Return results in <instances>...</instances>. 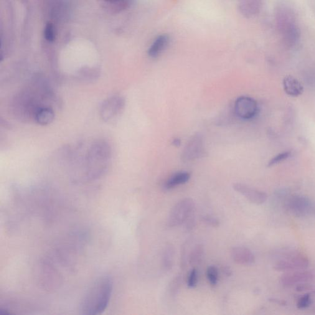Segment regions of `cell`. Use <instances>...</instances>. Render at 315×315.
<instances>
[{
	"mask_svg": "<svg viewBox=\"0 0 315 315\" xmlns=\"http://www.w3.org/2000/svg\"><path fill=\"white\" fill-rule=\"evenodd\" d=\"M233 261L240 265H250L255 262V256L250 250L245 247L233 248L231 252Z\"/></svg>",
	"mask_w": 315,
	"mask_h": 315,
	"instance_id": "11",
	"label": "cell"
},
{
	"mask_svg": "<svg viewBox=\"0 0 315 315\" xmlns=\"http://www.w3.org/2000/svg\"><path fill=\"white\" fill-rule=\"evenodd\" d=\"M296 289V291L298 292L308 291L313 290L314 287L312 284L307 283V282H306V283L297 284Z\"/></svg>",
	"mask_w": 315,
	"mask_h": 315,
	"instance_id": "27",
	"label": "cell"
},
{
	"mask_svg": "<svg viewBox=\"0 0 315 315\" xmlns=\"http://www.w3.org/2000/svg\"><path fill=\"white\" fill-rule=\"evenodd\" d=\"M110 157V150L106 145L100 143L95 145L90 150L88 155V166L93 168L103 169L105 166L106 162L109 161Z\"/></svg>",
	"mask_w": 315,
	"mask_h": 315,
	"instance_id": "8",
	"label": "cell"
},
{
	"mask_svg": "<svg viewBox=\"0 0 315 315\" xmlns=\"http://www.w3.org/2000/svg\"><path fill=\"white\" fill-rule=\"evenodd\" d=\"M233 189L240 193L244 197L247 198L251 203L256 205H262L265 203L267 199V195L263 192L253 189L247 185L239 184H233Z\"/></svg>",
	"mask_w": 315,
	"mask_h": 315,
	"instance_id": "9",
	"label": "cell"
},
{
	"mask_svg": "<svg viewBox=\"0 0 315 315\" xmlns=\"http://www.w3.org/2000/svg\"><path fill=\"white\" fill-rule=\"evenodd\" d=\"M261 0H243L239 4V10L244 16L251 17L258 13Z\"/></svg>",
	"mask_w": 315,
	"mask_h": 315,
	"instance_id": "14",
	"label": "cell"
},
{
	"mask_svg": "<svg viewBox=\"0 0 315 315\" xmlns=\"http://www.w3.org/2000/svg\"><path fill=\"white\" fill-rule=\"evenodd\" d=\"M198 282V271L196 268H193L188 277L187 285L189 288H194Z\"/></svg>",
	"mask_w": 315,
	"mask_h": 315,
	"instance_id": "24",
	"label": "cell"
},
{
	"mask_svg": "<svg viewBox=\"0 0 315 315\" xmlns=\"http://www.w3.org/2000/svg\"><path fill=\"white\" fill-rule=\"evenodd\" d=\"M234 110L236 116L244 119L255 117L258 113V104L255 99L248 96H241L236 101Z\"/></svg>",
	"mask_w": 315,
	"mask_h": 315,
	"instance_id": "7",
	"label": "cell"
},
{
	"mask_svg": "<svg viewBox=\"0 0 315 315\" xmlns=\"http://www.w3.org/2000/svg\"><path fill=\"white\" fill-rule=\"evenodd\" d=\"M109 8L116 11L125 9L130 4L131 0H101Z\"/></svg>",
	"mask_w": 315,
	"mask_h": 315,
	"instance_id": "19",
	"label": "cell"
},
{
	"mask_svg": "<svg viewBox=\"0 0 315 315\" xmlns=\"http://www.w3.org/2000/svg\"><path fill=\"white\" fill-rule=\"evenodd\" d=\"M125 106V101L123 97L114 96L106 99L101 106L100 115L104 121L112 123L120 116Z\"/></svg>",
	"mask_w": 315,
	"mask_h": 315,
	"instance_id": "5",
	"label": "cell"
},
{
	"mask_svg": "<svg viewBox=\"0 0 315 315\" xmlns=\"http://www.w3.org/2000/svg\"><path fill=\"white\" fill-rule=\"evenodd\" d=\"M290 152H283V153L279 154L278 156H275L273 159L270 160V161L268 163V166H274V165L278 164L279 162L284 161V160L286 159L289 156H290Z\"/></svg>",
	"mask_w": 315,
	"mask_h": 315,
	"instance_id": "25",
	"label": "cell"
},
{
	"mask_svg": "<svg viewBox=\"0 0 315 315\" xmlns=\"http://www.w3.org/2000/svg\"><path fill=\"white\" fill-rule=\"evenodd\" d=\"M312 303L311 294L310 293L305 294L299 299L297 302V306L299 309H306Z\"/></svg>",
	"mask_w": 315,
	"mask_h": 315,
	"instance_id": "21",
	"label": "cell"
},
{
	"mask_svg": "<svg viewBox=\"0 0 315 315\" xmlns=\"http://www.w3.org/2000/svg\"><path fill=\"white\" fill-rule=\"evenodd\" d=\"M202 220L205 224L212 227H217L220 224L219 221L216 218L210 216V215L203 216Z\"/></svg>",
	"mask_w": 315,
	"mask_h": 315,
	"instance_id": "26",
	"label": "cell"
},
{
	"mask_svg": "<svg viewBox=\"0 0 315 315\" xmlns=\"http://www.w3.org/2000/svg\"><path fill=\"white\" fill-rule=\"evenodd\" d=\"M205 249L202 245H198L193 249L189 256V263L193 266H197L202 262L204 256Z\"/></svg>",
	"mask_w": 315,
	"mask_h": 315,
	"instance_id": "18",
	"label": "cell"
},
{
	"mask_svg": "<svg viewBox=\"0 0 315 315\" xmlns=\"http://www.w3.org/2000/svg\"><path fill=\"white\" fill-rule=\"evenodd\" d=\"M113 291L111 277L103 276L98 278L86 294L81 305V311L86 315L103 313L108 306Z\"/></svg>",
	"mask_w": 315,
	"mask_h": 315,
	"instance_id": "1",
	"label": "cell"
},
{
	"mask_svg": "<svg viewBox=\"0 0 315 315\" xmlns=\"http://www.w3.org/2000/svg\"><path fill=\"white\" fill-rule=\"evenodd\" d=\"M283 85L284 90L287 95L293 97H297L304 92L303 86L297 79L292 76H287L284 78Z\"/></svg>",
	"mask_w": 315,
	"mask_h": 315,
	"instance_id": "12",
	"label": "cell"
},
{
	"mask_svg": "<svg viewBox=\"0 0 315 315\" xmlns=\"http://www.w3.org/2000/svg\"><path fill=\"white\" fill-rule=\"evenodd\" d=\"M45 37L49 42H54L55 38L54 27L52 24H48L45 27Z\"/></svg>",
	"mask_w": 315,
	"mask_h": 315,
	"instance_id": "23",
	"label": "cell"
},
{
	"mask_svg": "<svg viewBox=\"0 0 315 315\" xmlns=\"http://www.w3.org/2000/svg\"><path fill=\"white\" fill-rule=\"evenodd\" d=\"M174 256V246L171 244H168L165 247L163 255H162V266H163L165 270L169 271L171 270L172 265H173Z\"/></svg>",
	"mask_w": 315,
	"mask_h": 315,
	"instance_id": "17",
	"label": "cell"
},
{
	"mask_svg": "<svg viewBox=\"0 0 315 315\" xmlns=\"http://www.w3.org/2000/svg\"><path fill=\"white\" fill-rule=\"evenodd\" d=\"M190 174L187 172H180L175 174L167 180L164 185L165 189L167 190L172 189L178 186V185L184 184L189 181Z\"/></svg>",
	"mask_w": 315,
	"mask_h": 315,
	"instance_id": "16",
	"label": "cell"
},
{
	"mask_svg": "<svg viewBox=\"0 0 315 315\" xmlns=\"http://www.w3.org/2000/svg\"><path fill=\"white\" fill-rule=\"evenodd\" d=\"M207 277L211 285H216L218 281V270L215 266H210L208 268Z\"/></svg>",
	"mask_w": 315,
	"mask_h": 315,
	"instance_id": "20",
	"label": "cell"
},
{
	"mask_svg": "<svg viewBox=\"0 0 315 315\" xmlns=\"http://www.w3.org/2000/svg\"><path fill=\"white\" fill-rule=\"evenodd\" d=\"M172 145L176 147H179L180 144H181V142H180V140L179 139H174L173 141H172Z\"/></svg>",
	"mask_w": 315,
	"mask_h": 315,
	"instance_id": "30",
	"label": "cell"
},
{
	"mask_svg": "<svg viewBox=\"0 0 315 315\" xmlns=\"http://www.w3.org/2000/svg\"><path fill=\"white\" fill-rule=\"evenodd\" d=\"M205 153L204 141L200 134H195L183 150L182 159L185 162L200 158Z\"/></svg>",
	"mask_w": 315,
	"mask_h": 315,
	"instance_id": "6",
	"label": "cell"
},
{
	"mask_svg": "<svg viewBox=\"0 0 315 315\" xmlns=\"http://www.w3.org/2000/svg\"><path fill=\"white\" fill-rule=\"evenodd\" d=\"M313 278L314 275L311 271L304 270H296L282 275L280 283L284 286H290L311 281Z\"/></svg>",
	"mask_w": 315,
	"mask_h": 315,
	"instance_id": "10",
	"label": "cell"
},
{
	"mask_svg": "<svg viewBox=\"0 0 315 315\" xmlns=\"http://www.w3.org/2000/svg\"><path fill=\"white\" fill-rule=\"evenodd\" d=\"M314 312H315V308H314Z\"/></svg>",
	"mask_w": 315,
	"mask_h": 315,
	"instance_id": "31",
	"label": "cell"
},
{
	"mask_svg": "<svg viewBox=\"0 0 315 315\" xmlns=\"http://www.w3.org/2000/svg\"><path fill=\"white\" fill-rule=\"evenodd\" d=\"M34 117L35 120L40 125L47 126L54 121L55 114L52 108L42 107L35 111Z\"/></svg>",
	"mask_w": 315,
	"mask_h": 315,
	"instance_id": "15",
	"label": "cell"
},
{
	"mask_svg": "<svg viewBox=\"0 0 315 315\" xmlns=\"http://www.w3.org/2000/svg\"><path fill=\"white\" fill-rule=\"evenodd\" d=\"M195 210V203L191 198H185L180 201L169 213L168 225L174 227L182 225L193 215Z\"/></svg>",
	"mask_w": 315,
	"mask_h": 315,
	"instance_id": "3",
	"label": "cell"
},
{
	"mask_svg": "<svg viewBox=\"0 0 315 315\" xmlns=\"http://www.w3.org/2000/svg\"><path fill=\"white\" fill-rule=\"evenodd\" d=\"M270 301L273 302V303L278 304L279 306H285L287 305L286 302L284 300H281L279 299H270Z\"/></svg>",
	"mask_w": 315,
	"mask_h": 315,
	"instance_id": "28",
	"label": "cell"
},
{
	"mask_svg": "<svg viewBox=\"0 0 315 315\" xmlns=\"http://www.w3.org/2000/svg\"><path fill=\"white\" fill-rule=\"evenodd\" d=\"M169 41V37L166 34L161 35L158 37L149 48L148 52L149 56L152 58L158 57L168 46Z\"/></svg>",
	"mask_w": 315,
	"mask_h": 315,
	"instance_id": "13",
	"label": "cell"
},
{
	"mask_svg": "<svg viewBox=\"0 0 315 315\" xmlns=\"http://www.w3.org/2000/svg\"><path fill=\"white\" fill-rule=\"evenodd\" d=\"M222 271L223 274L227 276H230L232 275V270H231L230 268L228 267V266H225V267H223Z\"/></svg>",
	"mask_w": 315,
	"mask_h": 315,
	"instance_id": "29",
	"label": "cell"
},
{
	"mask_svg": "<svg viewBox=\"0 0 315 315\" xmlns=\"http://www.w3.org/2000/svg\"><path fill=\"white\" fill-rule=\"evenodd\" d=\"M287 209L291 214L296 217L308 215L315 217V201L304 196L292 197L287 202Z\"/></svg>",
	"mask_w": 315,
	"mask_h": 315,
	"instance_id": "4",
	"label": "cell"
},
{
	"mask_svg": "<svg viewBox=\"0 0 315 315\" xmlns=\"http://www.w3.org/2000/svg\"><path fill=\"white\" fill-rule=\"evenodd\" d=\"M182 278L180 276H177L172 279L169 286L170 293L172 296H175L179 291L180 285H181Z\"/></svg>",
	"mask_w": 315,
	"mask_h": 315,
	"instance_id": "22",
	"label": "cell"
},
{
	"mask_svg": "<svg viewBox=\"0 0 315 315\" xmlns=\"http://www.w3.org/2000/svg\"><path fill=\"white\" fill-rule=\"evenodd\" d=\"M280 259L274 264L275 270L291 271L305 270L308 267V258L303 253L296 250H286L281 252Z\"/></svg>",
	"mask_w": 315,
	"mask_h": 315,
	"instance_id": "2",
	"label": "cell"
}]
</instances>
